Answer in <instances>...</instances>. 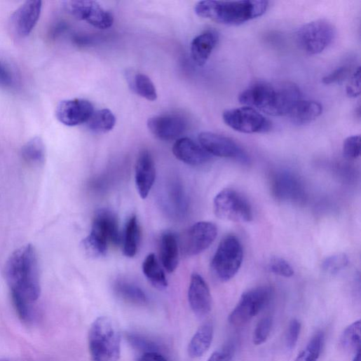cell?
Masks as SVG:
<instances>
[{
  "mask_svg": "<svg viewBox=\"0 0 361 361\" xmlns=\"http://www.w3.org/2000/svg\"><path fill=\"white\" fill-rule=\"evenodd\" d=\"M301 99L300 88L290 81H257L248 86L238 97L240 103L272 116H287Z\"/></svg>",
  "mask_w": 361,
  "mask_h": 361,
  "instance_id": "cell-1",
  "label": "cell"
},
{
  "mask_svg": "<svg viewBox=\"0 0 361 361\" xmlns=\"http://www.w3.org/2000/svg\"><path fill=\"white\" fill-rule=\"evenodd\" d=\"M6 280L16 297L32 305L41 295L38 257L32 245L15 251L8 260L5 268Z\"/></svg>",
  "mask_w": 361,
  "mask_h": 361,
  "instance_id": "cell-2",
  "label": "cell"
},
{
  "mask_svg": "<svg viewBox=\"0 0 361 361\" xmlns=\"http://www.w3.org/2000/svg\"><path fill=\"white\" fill-rule=\"evenodd\" d=\"M269 3L264 0H242V1H201L195 7V13L202 18L216 23L238 26L264 15Z\"/></svg>",
  "mask_w": 361,
  "mask_h": 361,
  "instance_id": "cell-3",
  "label": "cell"
},
{
  "mask_svg": "<svg viewBox=\"0 0 361 361\" xmlns=\"http://www.w3.org/2000/svg\"><path fill=\"white\" fill-rule=\"evenodd\" d=\"M88 348L92 361H117L121 351V336L114 321L97 318L88 333Z\"/></svg>",
  "mask_w": 361,
  "mask_h": 361,
  "instance_id": "cell-4",
  "label": "cell"
},
{
  "mask_svg": "<svg viewBox=\"0 0 361 361\" xmlns=\"http://www.w3.org/2000/svg\"><path fill=\"white\" fill-rule=\"evenodd\" d=\"M121 242L116 214L108 209L99 210L94 216L90 234L83 240L88 255L95 258L104 257L110 245L118 246Z\"/></svg>",
  "mask_w": 361,
  "mask_h": 361,
  "instance_id": "cell-5",
  "label": "cell"
},
{
  "mask_svg": "<svg viewBox=\"0 0 361 361\" xmlns=\"http://www.w3.org/2000/svg\"><path fill=\"white\" fill-rule=\"evenodd\" d=\"M243 259V248L238 238L227 236L221 240L212 258V273L218 280L228 282L238 273Z\"/></svg>",
  "mask_w": 361,
  "mask_h": 361,
  "instance_id": "cell-6",
  "label": "cell"
},
{
  "mask_svg": "<svg viewBox=\"0 0 361 361\" xmlns=\"http://www.w3.org/2000/svg\"><path fill=\"white\" fill-rule=\"evenodd\" d=\"M213 210L222 220L233 222H250L254 214L251 204L242 194L233 189L221 191L214 198Z\"/></svg>",
  "mask_w": 361,
  "mask_h": 361,
  "instance_id": "cell-7",
  "label": "cell"
},
{
  "mask_svg": "<svg viewBox=\"0 0 361 361\" xmlns=\"http://www.w3.org/2000/svg\"><path fill=\"white\" fill-rule=\"evenodd\" d=\"M271 296V289L266 286L246 292L229 314V322L234 327L245 325L267 306Z\"/></svg>",
  "mask_w": 361,
  "mask_h": 361,
  "instance_id": "cell-8",
  "label": "cell"
},
{
  "mask_svg": "<svg viewBox=\"0 0 361 361\" xmlns=\"http://www.w3.org/2000/svg\"><path fill=\"white\" fill-rule=\"evenodd\" d=\"M223 120L228 127L240 133L261 134L272 128L270 120L258 110L247 106L226 110Z\"/></svg>",
  "mask_w": 361,
  "mask_h": 361,
  "instance_id": "cell-9",
  "label": "cell"
},
{
  "mask_svg": "<svg viewBox=\"0 0 361 361\" xmlns=\"http://www.w3.org/2000/svg\"><path fill=\"white\" fill-rule=\"evenodd\" d=\"M335 36V29L327 20L311 22L300 28L297 40L300 48L307 54L318 55L326 50Z\"/></svg>",
  "mask_w": 361,
  "mask_h": 361,
  "instance_id": "cell-10",
  "label": "cell"
},
{
  "mask_svg": "<svg viewBox=\"0 0 361 361\" xmlns=\"http://www.w3.org/2000/svg\"><path fill=\"white\" fill-rule=\"evenodd\" d=\"M217 231V226L211 222H196L187 230L182 239V254L193 257L207 250L214 242Z\"/></svg>",
  "mask_w": 361,
  "mask_h": 361,
  "instance_id": "cell-11",
  "label": "cell"
},
{
  "mask_svg": "<svg viewBox=\"0 0 361 361\" xmlns=\"http://www.w3.org/2000/svg\"><path fill=\"white\" fill-rule=\"evenodd\" d=\"M67 11L76 19L84 21L98 29H107L114 23L111 13L91 0H76L65 3Z\"/></svg>",
  "mask_w": 361,
  "mask_h": 361,
  "instance_id": "cell-12",
  "label": "cell"
},
{
  "mask_svg": "<svg viewBox=\"0 0 361 361\" xmlns=\"http://www.w3.org/2000/svg\"><path fill=\"white\" fill-rule=\"evenodd\" d=\"M201 147L210 156L234 159L248 163L250 158L246 151L232 139L212 132H202L198 136Z\"/></svg>",
  "mask_w": 361,
  "mask_h": 361,
  "instance_id": "cell-13",
  "label": "cell"
},
{
  "mask_svg": "<svg viewBox=\"0 0 361 361\" xmlns=\"http://www.w3.org/2000/svg\"><path fill=\"white\" fill-rule=\"evenodd\" d=\"M271 191L280 201L302 204L306 200L303 182L298 176L288 171L275 173L271 179Z\"/></svg>",
  "mask_w": 361,
  "mask_h": 361,
  "instance_id": "cell-14",
  "label": "cell"
},
{
  "mask_svg": "<svg viewBox=\"0 0 361 361\" xmlns=\"http://www.w3.org/2000/svg\"><path fill=\"white\" fill-rule=\"evenodd\" d=\"M93 104L83 99L61 101L56 108V117L67 127H76L88 122L94 112Z\"/></svg>",
  "mask_w": 361,
  "mask_h": 361,
  "instance_id": "cell-15",
  "label": "cell"
},
{
  "mask_svg": "<svg viewBox=\"0 0 361 361\" xmlns=\"http://www.w3.org/2000/svg\"><path fill=\"white\" fill-rule=\"evenodd\" d=\"M148 128L158 139L170 142L177 139L186 131L184 118L175 114L154 116L149 119Z\"/></svg>",
  "mask_w": 361,
  "mask_h": 361,
  "instance_id": "cell-16",
  "label": "cell"
},
{
  "mask_svg": "<svg viewBox=\"0 0 361 361\" xmlns=\"http://www.w3.org/2000/svg\"><path fill=\"white\" fill-rule=\"evenodd\" d=\"M42 11L41 1H27L11 16V25L13 33L18 37L29 36L36 27Z\"/></svg>",
  "mask_w": 361,
  "mask_h": 361,
  "instance_id": "cell-17",
  "label": "cell"
},
{
  "mask_svg": "<svg viewBox=\"0 0 361 361\" xmlns=\"http://www.w3.org/2000/svg\"><path fill=\"white\" fill-rule=\"evenodd\" d=\"M188 298L193 312L199 317L207 315L212 309V296L205 280L198 273L191 275Z\"/></svg>",
  "mask_w": 361,
  "mask_h": 361,
  "instance_id": "cell-18",
  "label": "cell"
},
{
  "mask_svg": "<svg viewBox=\"0 0 361 361\" xmlns=\"http://www.w3.org/2000/svg\"><path fill=\"white\" fill-rule=\"evenodd\" d=\"M156 177L154 158L147 150L142 151L137 158L135 168V182L138 193L146 199L152 189Z\"/></svg>",
  "mask_w": 361,
  "mask_h": 361,
  "instance_id": "cell-19",
  "label": "cell"
},
{
  "mask_svg": "<svg viewBox=\"0 0 361 361\" xmlns=\"http://www.w3.org/2000/svg\"><path fill=\"white\" fill-rule=\"evenodd\" d=\"M172 152L179 161L191 166L202 165L211 158V156L200 145L187 137L177 139Z\"/></svg>",
  "mask_w": 361,
  "mask_h": 361,
  "instance_id": "cell-20",
  "label": "cell"
},
{
  "mask_svg": "<svg viewBox=\"0 0 361 361\" xmlns=\"http://www.w3.org/2000/svg\"><path fill=\"white\" fill-rule=\"evenodd\" d=\"M219 41L218 33L208 30L196 36L191 46V54L198 66H203L208 60Z\"/></svg>",
  "mask_w": 361,
  "mask_h": 361,
  "instance_id": "cell-21",
  "label": "cell"
},
{
  "mask_svg": "<svg viewBox=\"0 0 361 361\" xmlns=\"http://www.w3.org/2000/svg\"><path fill=\"white\" fill-rule=\"evenodd\" d=\"M322 113V107L319 102L300 100L294 105L287 116L294 125L303 126L313 122Z\"/></svg>",
  "mask_w": 361,
  "mask_h": 361,
  "instance_id": "cell-22",
  "label": "cell"
},
{
  "mask_svg": "<svg viewBox=\"0 0 361 361\" xmlns=\"http://www.w3.org/2000/svg\"><path fill=\"white\" fill-rule=\"evenodd\" d=\"M160 257L164 268L174 273L179 265V244L175 234L170 231L163 233L160 242Z\"/></svg>",
  "mask_w": 361,
  "mask_h": 361,
  "instance_id": "cell-23",
  "label": "cell"
},
{
  "mask_svg": "<svg viewBox=\"0 0 361 361\" xmlns=\"http://www.w3.org/2000/svg\"><path fill=\"white\" fill-rule=\"evenodd\" d=\"M213 325L210 322L202 325L191 339L188 352L190 357L198 358L210 348L213 339Z\"/></svg>",
  "mask_w": 361,
  "mask_h": 361,
  "instance_id": "cell-24",
  "label": "cell"
},
{
  "mask_svg": "<svg viewBox=\"0 0 361 361\" xmlns=\"http://www.w3.org/2000/svg\"><path fill=\"white\" fill-rule=\"evenodd\" d=\"M114 289L116 294L127 302L138 306H145L149 302L146 293L131 282L118 280L116 282Z\"/></svg>",
  "mask_w": 361,
  "mask_h": 361,
  "instance_id": "cell-25",
  "label": "cell"
},
{
  "mask_svg": "<svg viewBox=\"0 0 361 361\" xmlns=\"http://www.w3.org/2000/svg\"><path fill=\"white\" fill-rule=\"evenodd\" d=\"M141 230L136 215H133L127 223L123 238V252L125 257L134 258L139 250Z\"/></svg>",
  "mask_w": 361,
  "mask_h": 361,
  "instance_id": "cell-26",
  "label": "cell"
},
{
  "mask_svg": "<svg viewBox=\"0 0 361 361\" xmlns=\"http://www.w3.org/2000/svg\"><path fill=\"white\" fill-rule=\"evenodd\" d=\"M142 268L144 275L154 287L164 290L168 287L165 272L155 254H151L146 258Z\"/></svg>",
  "mask_w": 361,
  "mask_h": 361,
  "instance_id": "cell-27",
  "label": "cell"
},
{
  "mask_svg": "<svg viewBox=\"0 0 361 361\" xmlns=\"http://www.w3.org/2000/svg\"><path fill=\"white\" fill-rule=\"evenodd\" d=\"M89 129L97 134H105L111 131L116 125V117L108 109L93 112L87 123Z\"/></svg>",
  "mask_w": 361,
  "mask_h": 361,
  "instance_id": "cell-28",
  "label": "cell"
},
{
  "mask_svg": "<svg viewBox=\"0 0 361 361\" xmlns=\"http://www.w3.org/2000/svg\"><path fill=\"white\" fill-rule=\"evenodd\" d=\"M22 156L25 162L31 165L40 166L46 161V147L40 137L29 141L22 149Z\"/></svg>",
  "mask_w": 361,
  "mask_h": 361,
  "instance_id": "cell-29",
  "label": "cell"
},
{
  "mask_svg": "<svg viewBox=\"0 0 361 361\" xmlns=\"http://www.w3.org/2000/svg\"><path fill=\"white\" fill-rule=\"evenodd\" d=\"M360 320H358L347 327L340 338V344L346 351L356 353L360 351Z\"/></svg>",
  "mask_w": 361,
  "mask_h": 361,
  "instance_id": "cell-30",
  "label": "cell"
},
{
  "mask_svg": "<svg viewBox=\"0 0 361 361\" xmlns=\"http://www.w3.org/2000/svg\"><path fill=\"white\" fill-rule=\"evenodd\" d=\"M324 343L322 332L315 334L306 348L298 355L295 361H318Z\"/></svg>",
  "mask_w": 361,
  "mask_h": 361,
  "instance_id": "cell-31",
  "label": "cell"
},
{
  "mask_svg": "<svg viewBox=\"0 0 361 361\" xmlns=\"http://www.w3.org/2000/svg\"><path fill=\"white\" fill-rule=\"evenodd\" d=\"M132 86L134 90L142 97L149 101L157 100L156 88L148 76L144 74H137L134 78Z\"/></svg>",
  "mask_w": 361,
  "mask_h": 361,
  "instance_id": "cell-32",
  "label": "cell"
},
{
  "mask_svg": "<svg viewBox=\"0 0 361 361\" xmlns=\"http://www.w3.org/2000/svg\"><path fill=\"white\" fill-rule=\"evenodd\" d=\"M273 323L271 317H265L258 322L253 334V342L255 345H262L267 341L272 331Z\"/></svg>",
  "mask_w": 361,
  "mask_h": 361,
  "instance_id": "cell-33",
  "label": "cell"
},
{
  "mask_svg": "<svg viewBox=\"0 0 361 361\" xmlns=\"http://www.w3.org/2000/svg\"><path fill=\"white\" fill-rule=\"evenodd\" d=\"M348 264V257L339 254L327 258L322 263V270L330 274H336L345 268Z\"/></svg>",
  "mask_w": 361,
  "mask_h": 361,
  "instance_id": "cell-34",
  "label": "cell"
},
{
  "mask_svg": "<svg viewBox=\"0 0 361 361\" xmlns=\"http://www.w3.org/2000/svg\"><path fill=\"white\" fill-rule=\"evenodd\" d=\"M127 339L135 348L143 351V353L159 352L157 344L142 335L135 333L128 334Z\"/></svg>",
  "mask_w": 361,
  "mask_h": 361,
  "instance_id": "cell-35",
  "label": "cell"
},
{
  "mask_svg": "<svg viewBox=\"0 0 361 361\" xmlns=\"http://www.w3.org/2000/svg\"><path fill=\"white\" fill-rule=\"evenodd\" d=\"M16 86V76L11 67L0 60V88L12 89Z\"/></svg>",
  "mask_w": 361,
  "mask_h": 361,
  "instance_id": "cell-36",
  "label": "cell"
},
{
  "mask_svg": "<svg viewBox=\"0 0 361 361\" xmlns=\"http://www.w3.org/2000/svg\"><path fill=\"white\" fill-rule=\"evenodd\" d=\"M269 269L271 273L284 278H291L294 274L292 266L286 260L279 257L271 259Z\"/></svg>",
  "mask_w": 361,
  "mask_h": 361,
  "instance_id": "cell-37",
  "label": "cell"
},
{
  "mask_svg": "<svg viewBox=\"0 0 361 361\" xmlns=\"http://www.w3.org/2000/svg\"><path fill=\"white\" fill-rule=\"evenodd\" d=\"M343 156L348 160H355L360 154V137L359 135L348 137L343 144Z\"/></svg>",
  "mask_w": 361,
  "mask_h": 361,
  "instance_id": "cell-38",
  "label": "cell"
},
{
  "mask_svg": "<svg viewBox=\"0 0 361 361\" xmlns=\"http://www.w3.org/2000/svg\"><path fill=\"white\" fill-rule=\"evenodd\" d=\"M301 330V322L297 319H293L289 325L286 336V343L290 350H292L296 347L299 341Z\"/></svg>",
  "mask_w": 361,
  "mask_h": 361,
  "instance_id": "cell-39",
  "label": "cell"
},
{
  "mask_svg": "<svg viewBox=\"0 0 361 361\" xmlns=\"http://www.w3.org/2000/svg\"><path fill=\"white\" fill-rule=\"evenodd\" d=\"M349 74L350 69L347 67L342 66L336 68L330 74L325 76L322 79V82L326 85L339 83L347 78Z\"/></svg>",
  "mask_w": 361,
  "mask_h": 361,
  "instance_id": "cell-40",
  "label": "cell"
},
{
  "mask_svg": "<svg viewBox=\"0 0 361 361\" xmlns=\"http://www.w3.org/2000/svg\"><path fill=\"white\" fill-rule=\"evenodd\" d=\"M346 93L350 97H356L360 93V69H357L352 74L346 86Z\"/></svg>",
  "mask_w": 361,
  "mask_h": 361,
  "instance_id": "cell-41",
  "label": "cell"
},
{
  "mask_svg": "<svg viewBox=\"0 0 361 361\" xmlns=\"http://www.w3.org/2000/svg\"><path fill=\"white\" fill-rule=\"evenodd\" d=\"M232 355L233 348L230 346H226L214 352L207 361H231Z\"/></svg>",
  "mask_w": 361,
  "mask_h": 361,
  "instance_id": "cell-42",
  "label": "cell"
},
{
  "mask_svg": "<svg viewBox=\"0 0 361 361\" xmlns=\"http://www.w3.org/2000/svg\"><path fill=\"white\" fill-rule=\"evenodd\" d=\"M137 361H168L159 352L144 353Z\"/></svg>",
  "mask_w": 361,
  "mask_h": 361,
  "instance_id": "cell-43",
  "label": "cell"
},
{
  "mask_svg": "<svg viewBox=\"0 0 361 361\" xmlns=\"http://www.w3.org/2000/svg\"><path fill=\"white\" fill-rule=\"evenodd\" d=\"M66 29V25L63 23H60L55 26L51 31V36L56 38L60 36Z\"/></svg>",
  "mask_w": 361,
  "mask_h": 361,
  "instance_id": "cell-44",
  "label": "cell"
},
{
  "mask_svg": "<svg viewBox=\"0 0 361 361\" xmlns=\"http://www.w3.org/2000/svg\"><path fill=\"white\" fill-rule=\"evenodd\" d=\"M353 361H360V351L355 354Z\"/></svg>",
  "mask_w": 361,
  "mask_h": 361,
  "instance_id": "cell-45",
  "label": "cell"
},
{
  "mask_svg": "<svg viewBox=\"0 0 361 361\" xmlns=\"http://www.w3.org/2000/svg\"><path fill=\"white\" fill-rule=\"evenodd\" d=\"M0 361H7V360H0Z\"/></svg>",
  "mask_w": 361,
  "mask_h": 361,
  "instance_id": "cell-46",
  "label": "cell"
}]
</instances>
